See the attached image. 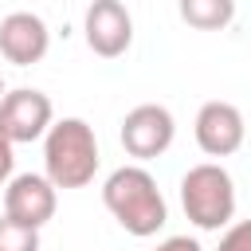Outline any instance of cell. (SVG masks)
Wrapping results in <instances>:
<instances>
[{
	"mask_svg": "<svg viewBox=\"0 0 251 251\" xmlns=\"http://www.w3.org/2000/svg\"><path fill=\"white\" fill-rule=\"evenodd\" d=\"M102 204L106 212L137 239H149L165 227L169 220V204L157 188V176L145 165H122L106 176L102 184Z\"/></svg>",
	"mask_w": 251,
	"mask_h": 251,
	"instance_id": "6da1fadb",
	"label": "cell"
},
{
	"mask_svg": "<svg viewBox=\"0 0 251 251\" xmlns=\"http://www.w3.org/2000/svg\"><path fill=\"white\" fill-rule=\"evenodd\" d=\"M98 173V137L86 118H59L43 133V176L51 188H86Z\"/></svg>",
	"mask_w": 251,
	"mask_h": 251,
	"instance_id": "7a4b0ae2",
	"label": "cell"
},
{
	"mask_svg": "<svg viewBox=\"0 0 251 251\" xmlns=\"http://www.w3.org/2000/svg\"><path fill=\"white\" fill-rule=\"evenodd\" d=\"M180 208L200 231H220L235 220V180L224 165L200 161L180 176Z\"/></svg>",
	"mask_w": 251,
	"mask_h": 251,
	"instance_id": "3957f363",
	"label": "cell"
},
{
	"mask_svg": "<svg viewBox=\"0 0 251 251\" xmlns=\"http://www.w3.org/2000/svg\"><path fill=\"white\" fill-rule=\"evenodd\" d=\"M118 137H122V149L133 161H153V157L169 153V145L176 137V118L161 102H141L122 118Z\"/></svg>",
	"mask_w": 251,
	"mask_h": 251,
	"instance_id": "277c9868",
	"label": "cell"
},
{
	"mask_svg": "<svg viewBox=\"0 0 251 251\" xmlns=\"http://www.w3.org/2000/svg\"><path fill=\"white\" fill-rule=\"evenodd\" d=\"M55 122V106L43 90L35 86H16L0 98V133L12 145H27L39 141Z\"/></svg>",
	"mask_w": 251,
	"mask_h": 251,
	"instance_id": "5b68a950",
	"label": "cell"
},
{
	"mask_svg": "<svg viewBox=\"0 0 251 251\" xmlns=\"http://www.w3.org/2000/svg\"><path fill=\"white\" fill-rule=\"evenodd\" d=\"M82 35L86 47L102 59H118L133 43V16L122 0H94L82 16Z\"/></svg>",
	"mask_w": 251,
	"mask_h": 251,
	"instance_id": "8992f818",
	"label": "cell"
},
{
	"mask_svg": "<svg viewBox=\"0 0 251 251\" xmlns=\"http://www.w3.org/2000/svg\"><path fill=\"white\" fill-rule=\"evenodd\" d=\"M55 208H59V192L51 188V180L43 173H20L4 188V216L24 224V227H31V231L51 224Z\"/></svg>",
	"mask_w": 251,
	"mask_h": 251,
	"instance_id": "52a82bcc",
	"label": "cell"
},
{
	"mask_svg": "<svg viewBox=\"0 0 251 251\" xmlns=\"http://www.w3.org/2000/svg\"><path fill=\"white\" fill-rule=\"evenodd\" d=\"M192 129H196V145L208 157H231V153H239L243 133H247L239 106L235 102H220V98H212V102H204L196 110V126Z\"/></svg>",
	"mask_w": 251,
	"mask_h": 251,
	"instance_id": "ba28073f",
	"label": "cell"
},
{
	"mask_svg": "<svg viewBox=\"0 0 251 251\" xmlns=\"http://www.w3.org/2000/svg\"><path fill=\"white\" fill-rule=\"evenodd\" d=\"M47 47H51V31H47L43 16L20 8V12H8L0 20V55L8 63L31 67V63H39L47 55Z\"/></svg>",
	"mask_w": 251,
	"mask_h": 251,
	"instance_id": "9c48e42d",
	"label": "cell"
},
{
	"mask_svg": "<svg viewBox=\"0 0 251 251\" xmlns=\"http://www.w3.org/2000/svg\"><path fill=\"white\" fill-rule=\"evenodd\" d=\"M180 20L196 31H220L231 24L235 16V4L231 0H180Z\"/></svg>",
	"mask_w": 251,
	"mask_h": 251,
	"instance_id": "30bf717a",
	"label": "cell"
},
{
	"mask_svg": "<svg viewBox=\"0 0 251 251\" xmlns=\"http://www.w3.org/2000/svg\"><path fill=\"white\" fill-rule=\"evenodd\" d=\"M0 251H39V231L4 216L0 220Z\"/></svg>",
	"mask_w": 251,
	"mask_h": 251,
	"instance_id": "8fae6325",
	"label": "cell"
},
{
	"mask_svg": "<svg viewBox=\"0 0 251 251\" xmlns=\"http://www.w3.org/2000/svg\"><path fill=\"white\" fill-rule=\"evenodd\" d=\"M216 251H251V224L247 220H231L227 231L220 235V247Z\"/></svg>",
	"mask_w": 251,
	"mask_h": 251,
	"instance_id": "7c38bea8",
	"label": "cell"
},
{
	"mask_svg": "<svg viewBox=\"0 0 251 251\" xmlns=\"http://www.w3.org/2000/svg\"><path fill=\"white\" fill-rule=\"evenodd\" d=\"M12 169H16V145L0 133V184L12 180Z\"/></svg>",
	"mask_w": 251,
	"mask_h": 251,
	"instance_id": "4fadbf2b",
	"label": "cell"
},
{
	"mask_svg": "<svg viewBox=\"0 0 251 251\" xmlns=\"http://www.w3.org/2000/svg\"><path fill=\"white\" fill-rule=\"evenodd\" d=\"M153 251H204L192 235H169V239H161Z\"/></svg>",
	"mask_w": 251,
	"mask_h": 251,
	"instance_id": "5bb4252c",
	"label": "cell"
},
{
	"mask_svg": "<svg viewBox=\"0 0 251 251\" xmlns=\"http://www.w3.org/2000/svg\"><path fill=\"white\" fill-rule=\"evenodd\" d=\"M4 94H8V86H4V75H0V98H4Z\"/></svg>",
	"mask_w": 251,
	"mask_h": 251,
	"instance_id": "9a60e30c",
	"label": "cell"
}]
</instances>
